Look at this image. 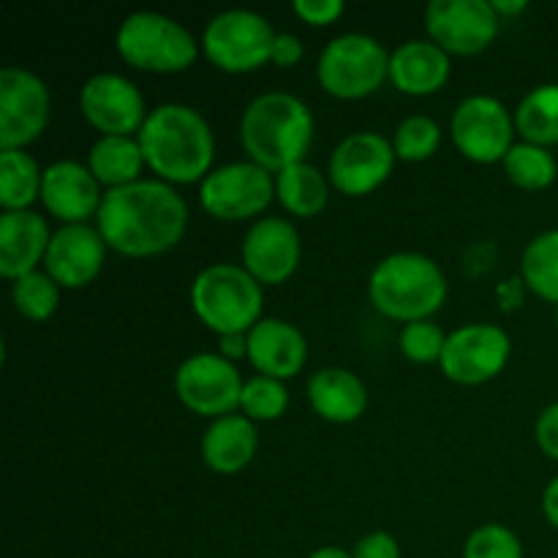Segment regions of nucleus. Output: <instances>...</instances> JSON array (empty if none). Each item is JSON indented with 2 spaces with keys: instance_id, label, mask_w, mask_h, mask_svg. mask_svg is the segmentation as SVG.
I'll use <instances>...</instances> for the list:
<instances>
[{
  "instance_id": "1",
  "label": "nucleus",
  "mask_w": 558,
  "mask_h": 558,
  "mask_svg": "<svg viewBox=\"0 0 558 558\" xmlns=\"http://www.w3.org/2000/svg\"><path fill=\"white\" fill-rule=\"evenodd\" d=\"M189 223L185 199L167 180H136L109 189L98 207V232L125 256L163 254L180 243Z\"/></svg>"
},
{
  "instance_id": "2",
  "label": "nucleus",
  "mask_w": 558,
  "mask_h": 558,
  "mask_svg": "<svg viewBox=\"0 0 558 558\" xmlns=\"http://www.w3.org/2000/svg\"><path fill=\"white\" fill-rule=\"evenodd\" d=\"M145 163L169 183H194L213 172V131L207 120L185 104H161L147 114L136 134Z\"/></svg>"
},
{
  "instance_id": "3",
  "label": "nucleus",
  "mask_w": 558,
  "mask_h": 558,
  "mask_svg": "<svg viewBox=\"0 0 558 558\" xmlns=\"http://www.w3.org/2000/svg\"><path fill=\"white\" fill-rule=\"evenodd\" d=\"M240 142L251 161L278 174L292 163L305 161L314 142V114L292 93H262L240 118Z\"/></svg>"
},
{
  "instance_id": "4",
  "label": "nucleus",
  "mask_w": 558,
  "mask_h": 558,
  "mask_svg": "<svg viewBox=\"0 0 558 558\" xmlns=\"http://www.w3.org/2000/svg\"><path fill=\"white\" fill-rule=\"evenodd\" d=\"M368 294L381 314L409 325L441 308L447 298V278L430 256L398 251L371 270Z\"/></svg>"
},
{
  "instance_id": "5",
  "label": "nucleus",
  "mask_w": 558,
  "mask_h": 558,
  "mask_svg": "<svg viewBox=\"0 0 558 558\" xmlns=\"http://www.w3.org/2000/svg\"><path fill=\"white\" fill-rule=\"evenodd\" d=\"M262 303V283L240 265L218 262L205 267L191 283L194 314L218 336L248 332L259 322Z\"/></svg>"
},
{
  "instance_id": "6",
  "label": "nucleus",
  "mask_w": 558,
  "mask_h": 558,
  "mask_svg": "<svg viewBox=\"0 0 558 558\" xmlns=\"http://www.w3.org/2000/svg\"><path fill=\"white\" fill-rule=\"evenodd\" d=\"M118 52L145 71H183L196 60V38L183 22L158 11H134L118 27Z\"/></svg>"
},
{
  "instance_id": "7",
  "label": "nucleus",
  "mask_w": 558,
  "mask_h": 558,
  "mask_svg": "<svg viewBox=\"0 0 558 558\" xmlns=\"http://www.w3.org/2000/svg\"><path fill=\"white\" fill-rule=\"evenodd\" d=\"M316 74L332 96L363 98L390 76V54L368 33H343L322 49Z\"/></svg>"
},
{
  "instance_id": "8",
  "label": "nucleus",
  "mask_w": 558,
  "mask_h": 558,
  "mask_svg": "<svg viewBox=\"0 0 558 558\" xmlns=\"http://www.w3.org/2000/svg\"><path fill=\"white\" fill-rule=\"evenodd\" d=\"M278 33L251 9H227L213 16L202 36L207 58L223 71H254L272 58Z\"/></svg>"
},
{
  "instance_id": "9",
  "label": "nucleus",
  "mask_w": 558,
  "mask_h": 558,
  "mask_svg": "<svg viewBox=\"0 0 558 558\" xmlns=\"http://www.w3.org/2000/svg\"><path fill=\"white\" fill-rule=\"evenodd\" d=\"M276 194V180L254 161H234L213 169L199 185V202L221 221H240L265 210Z\"/></svg>"
},
{
  "instance_id": "10",
  "label": "nucleus",
  "mask_w": 558,
  "mask_h": 558,
  "mask_svg": "<svg viewBox=\"0 0 558 558\" xmlns=\"http://www.w3.org/2000/svg\"><path fill=\"white\" fill-rule=\"evenodd\" d=\"M243 385L238 368L227 357L213 352L191 354L174 371V392L180 401L205 417H227L240 407Z\"/></svg>"
},
{
  "instance_id": "11",
  "label": "nucleus",
  "mask_w": 558,
  "mask_h": 558,
  "mask_svg": "<svg viewBox=\"0 0 558 558\" xmlns=\"http://www.w3.org/2000/svg\"><path fill=\"white\" fill-rule=\"evenodd\" d=\"M49 123V90L33 71L5 65L0 71V147L22 150Z\"/></svg>"
},
{
  "instance_id": "12",
  "label": "nucleus",
  "mask_w": 558,
  "mask_h": 558,
  "mask_svg": "<svg viewBox=\"0 0 558 558\" xmlns=\"http://www.w3.org/2000/svg\"><path fill=\"white\" fill-rule=\"evenodd\" d=\"M510 336L499 325L474 322L447 336L441 371L458 385H480L499 374L510 360Z\"/></svg>"
},
{
  "instance_id": "13",
  "label": "nucleus",
  "mask_w": 558,
  "mask_h": 558,
  "mask_svg": "<svg viewBox=\"0 0 558 558\" xmlns=\"http://www.w3.org/2000/svg\"><path fill=\"white\" fill-rule=\"evenodd\" d=\"M512 125L505 104L494 96H469L456 107L450 120L452 142L466 158L480 163L505 161L512 147Z\"/></svg>"
},
{
  "instance_id": "14",
  "label": "nucleus",
  "mask_w": 558,
  "mask_h": 558,
  "mask_svg": "<svg viewBox=\"0 0 558 558\" xmlns=\"http://www.w3.org/2000/svg\"><path fill=\"white\" fill-rule=\"evenodd\" d=\"M430 41L445 52H483L499 33V14L490 0H430L425 9Z\"/></svg>"
},
{
  "instance_id": "15",
  "label": "nucleus",
  "mask_w": 558,
  "mask_h": 558,
  "mask_svg": "<svg viewBox=\"0 0 558 558\" xmlns=\"http://www.w3.org/2000/svg\"><path fill=\"white\" fill-rule=\"evenodd\" d=\"M396 147L376 131H354L343 136L330 156V180L349 196H363L379 189L392 172Z\"/></svg>"
},
{
  "instance_id": "16",
  "label": "nucleus",
  "mask_w": 558,
  "mask_h": 558,
  "mask_svg": "<svg viewBox=\"0 0 558 558\" xmlns=\"http://www.w3.org/2000/svg\"><path fill=\"white\" fill-rule=\"evenodd\" d=\"M80 107L87 123L96 125L101 136H131L134 131L140 134L147 120L140 87L109 71L90 76L82 85Z\"/></svg>"
},
{
  "instance_id": "17",
  "label": "nucleus",
  "mask_w": 558,
  "mask_h": 558,
  "mask_svg": "<svg viewBox=\"0 0 558 558\" xmlns=\"http://www.w3.org/2000/svg\"><path fill=\"white\" fill-rule=\"evenodd\" d=\"M300 262V234L287 218H259L245 232L243 265L259 283H283Z\"/></svg>"
},
{
  "instance_id": "18",
  "label": "nucleus",
  "mask_w": 558,
  "mask_h": 558,
  "mask_svg": "<svg viewBox=\"0 0 558 558\" xmlns=\"http://www.w3.org/2000/svg\"><path fill=\"white\" fill-rule=\"evenodd\" d=\"M107 240L87 223H65L49 240L44 267L65 289L87 287L101 272Z\"/></svg>"
},
{
  "instance_id": "19",
  "label": "nucleus",
  "mask_w": 558,
  "mask_h": 558,
  "mask_svg": "<svg viewBox=\"0 0 558 558\" xmlns=\"http://www.w3.org/2000/svg\"><path fill=\"white\" fill-rule=\"evenodd\" d=\"M104 194L90 169L80 161H54L44 169L41 202L54 218L65 223H85L101 207Z\"/></svg>"
},
{
  "instance_id": "20",
  "label": "nucleus",
  "mask_w": 558,
  "mask_h": 558,
  "mask_svg": "<svg viewBox=\"0 0 558 558\" xmlns=\"http://www.w3.org/2000/svg\"><path fill=\"white\" fill-rule=\"evenodd\" d=\"M248 360L265 376L292 379L308 360V341L292 322L259 319L248 330Z\"/></svg>"
},
{
  "instance_id": "21",
  "label": "nucleus",
  "mask_w": 558,
  "mask_h": 558,
  "mask_svg": "<svg viewBox=\"0 0 558 558\" xmlns=\"http://www.w3.org/2000/svg\"><path fill=\"white\" fill-rule=\"evenodd\" d=\"M47 221L33 210H5L0 216V272L3 278L27 276L36 270L38 262L49 248Z\"/></svg>"
},
{
  "instance_id": "22",
  "label": "nucleus",
  "mask_w": 558,
  "mask_h": 558,
  "mask_svg": "<svg viewBox=\"0 0 558 558\" xmlns=\"http://www.w3.org/2000/svg\"><path fill=\"white\" fill-rule=\"evenodd\" d=\"M450 76V54L430 38H409L390 54L392 85L409 96L439 90Z\"/></svg>"
},
{
  "instance_id": "23",
  "label": "nucleus",
  "mask_w": 558,
  "mask_h": 558,
  "mask_svg": "<svg viewBox=\"0 0 558 558\" xmlns=\"http://www.w3.org/2000/svg\"><path fill=\"white\" fill-rule=\"evenodd\" d=\"M259 447L254 420L245 414H227L213 420L202 436V458L210 469L221 474H234L251 463Z\"/></svg>"
},
{
  "instance_id": "24",
  "label": "nucleus",
  "mask_w": 558,
  "mask_h": 558,
  "mask_svg": "<svg viewBox=\"0 0 558 558\" xmlns=\"http://www.w3.org/2000/svg\"><path fill=\"white\" fill-rule=\"evenodd\" d=\"M308 398L316 414L330 423H354L368 407V390L363 379L347 368H322L311 376Z\"/></svg>"
},
{
  "instance_id": "25",
  "label": "nucleus",
  "mask_w": 558,
  "mask_h": 558,
  "mask_svg": "<svg viewBox=\"0 0 558 558\" xmlns=\"http://www.w3.org/2000/svg\"><path fill=\"white\" fill-rule=\"evenodd\" d=\"M145 156L134 136H101L87 153V169L107 189H123L140 180Z\"/></svg>"
},
{
  "instance_id": "26",
  "label": "nucleus",
  "mask_w": 558,
  "mask_h": 558,
  "mask_svg": "<svg viewBox=\"0 0 558 558\" xmlns=\"http://www.w3.org/2000/svg\"><path fill=\"white\" fill-rule=\"evenodd\" d=\"M276 196L294 216H316L327 205V178L319 167L308 161H298L276 174Z\"/></svg>"
},
{
  "instance_id": "27",
  "label": "nucleus",
  "mask_w": 558,
  "mask_h": 558,
  "mask_svg": "<svg viewBox=\"0 0 558 558\" xmlns=\"http://www.w3.org/2000/svg\"><path fill=\"white\" fill-rule=\"evenodd\" d=\"M515 129L523 134V142L534 145H556L558 142V85L545 82V85L532 87L521 98L515 109Z\"/></svg>"
},
{
  "instance_id": "28",
  "label": "nucleus",
  "mask_w": 558,
  "mask_h": 558,
  "mask_svg": "<svg viewBox=\"0 0 558 558\" xmlns=\"http://www.w3.org/2000/svg\"><path fill=\"white\" fill-rule=\"evenodd\" d=\"M41 178L36 158L25 150L0 153V205L5 210H27L41 196Z\"/></svg>"
},
{
  "instance_id": "29",
  "label": "nucleus",
  "mask_w": 558,
  "mask_h": 558,
  "mask_svg": "<svg viewBox=\"0 0 558 558\" xmlns=\"http://www.w3.org/2000/svg\"><path fill=\"white\" fill-rule=\"evenodd\" d=\"M505 172L515 185L526 191L548 189L558 174L554 153L534 142H515L505 156Z\"/></svg>"
},
{
  "instance_id": "30",
  "label": "nucleus",
  "mask_w": 558,
  "mask_h": 558,
  "mask_svg": "<svg viewBox=\"0 0 558 558\" xmlns=\"http://www.w3.org/2000/svg\"><path fill=\"white\" fill-rule=\"evenodd\" d=\"M523 278L545 300L558 303V229L537 234L523 251Z\"/></svg>"
},
{
  "instance_id": "31",
  "label": "nucleus",
  "mask_w": 558,
  "mask_h": 558,
  "mask_svg": "<svg viewBox=\"0 0 558 558\" xmlns=\"http://www.w3.org/2000/svg\"><path fill=\"white\" fill-rule=\"evenodd\" d=\"M11 298H14L20 314H25L33 322H44L58 311L60 283L47 270H33L16 278L14 287H11Z\"/></svg>"
},
{
  "instance_id": "32",
  "label": "nucleus",
  "mask_w": 558,
  "mask_h": 558,
  "mask_svg": "<svg viewBox=\"0 0 558 558\" xmlns=\"http://www.w3.org/2000/svg\"><path fill=\"white\" fill-rule=\"evenodd\" d=\"M289 407V390L281 379L272 376H254L243 385V396H240V409L248 420H276L287 412Z\"/></svg>"
},
{
  "instance_id": "33",
  "label": "nucleus",
  "mask_w": 558,
  "mask_h": 558,
  "mask_svg": "<svg viewBox=\"0 0 558 558\" xmlns=\"http://www.w3.org/2000/svg\"><path fill=\"white\" fill-rule=\"evenodd\" d=\"M441 140V129L434 118L428 114H412L403 120L396 131V156L407 158V161H425L436 153Z\"/></svg>"
},
{
  "instance_id": "34",
  "label": "nucleus",
  "mask_w": 558,
  "mask_h": 558,
  "mask_svg": "<svg viewBox=\"0 0 558 558\" xmlns=\"http://www.w3.org/2000/svg\"><path fill=\"white\" fill-rule=\"evenodd\" d=\"M463 558H523V545L512 529L501 523H485L469 534Z\"/></svg>"
},
{
  "instance_id": "35",
  "label": "nucleus",
  "mask_w": 558,
  "mask_h": 558,
  "mask_svg": "<svg viewBox=\"0 0 558 558\" xmlns=\"http://www.w3.org/2000/svg\"><path fill=\"white\" fill-rule=\"evenodd\" d=\"M401 352L407 354L414 363H434V360H441V352H445L447 336L439 325L428 319L409 322L401 330Z\"/></svg>"
},
{
  "instance_id": "36",
  "label": "nucleus",
  "mask_w": 558,
  "mask_h": 558,
  "mask_svg": "<svg viewBox=\"0 0 558 558\" xmlns=\"http://www.w3.org/2000/svg\"><path fill=\"white\" fill-rule=\"evenodd\" d=\"M354 558H401V545L392 534L371 532L357 539L352 550Z\"/></svg>"
},
{
  "instance_id": "37",
  "label": "nucleus",
  "mask_w": 558,
  "mask_h": 558,
  "mask_svg": "<svg viewBox=\"0 0 558 558\" xmlns=\"http://www.w3.org/2000/svg\"><path fill=\"white\" fill-rule=\"evenodd\" d=\"M294 14L308 25H330L343 14L341 0H294Z\"/></svg>"
},
{
  "instance_id": "38",
  "label": "nucleus",
  "mask_w": 558,
  "mask_h": 558,
  "mask_svg": "<svg viewBox=\"0 0 558 558\" xmlns=\"http://www.w3.org/2000/svg\"><path fill=\"white\" fill-rule=\"evenodd\" d=\"M534 436H537L539 450L558 461V403H550L548 409H543V414L537 417Z\"/></svg>"
},
{
  "instance_id": "39",
  "label": "nucleus",
  "mask_w": 558,
  "mask_h": 558,
  "mask_svg": "<svg viewBox=\"0 0 558 558\" xmlns=\"http://www.w3.org/2000/svg\"><path fill=\"white\" fill-rule=\"evenodd\" d=\"M270 60L276 65H283V69H289V65H298L300 60H303V41H300L294 33H278L276 44H272Z\"/></svg>"
},
{
  "instance_id": "40",
  "label": "nucleus",
  "mask_w": 558,
  "mask_h": 558,
  "mask_svg": "<svg viewBox=\"0 0 558 558\" xmlns=\"http://www.w3.org/2000/svg\"><path fill=\"white\" fill-rule=\"evenodd\" d=\"M221 341V357H243L248 354V332H227V336H218Z\"/></svg>"
},
{
  "instance_id": "41",
  "label": "nucleus",
  "mask_w": 558,
  "mask_h": 558,
  "mask_svg": "<svg viewBox=\"0 0 558 558\" xmlns=\"http://www.w3.org/2000/svg\"><path fill=\"white\" fill-rule=\"evenodd\" d=\"M543 510H545V518H548V521L558 529V477L550 480L548 488H545Z\"/></svg>"
},
{
  "instance_id": "42",
  "label": "nucleus",
  "mask_w": 558,
  "mask_h": 558,
  "mask_svg": "<svg viewBox=\"0 0 558 558\" xmlns=\"http://www.w3.org/2000/svg\"><path fill=\"white\" fill-rule=\"evenodd\" d=\"M490 5H494V11L499 16L505 14H518V11H526V0H490Z\"/></svg>"
},
{
  "instance_id": "43",
  "label": "nucleus",
  "mask_w": 558,
  "mask_h": 558,
  "mask_svg": "<svg viewBox=\"0 0 558 558\" xmlns=\"http://www.w3.org/2000/svg\"><path fill=\"white\" fill-rule=\"evenodd\" d=\"M308 558H354V556L349 554V550L336 548V545H325V548L314 550V554H311Z\"/></svg>"
},
{
  "instance_id": "44",
  "label": "nucleus",
  "mask_w": 558,
  "mask_h": 558,
  "mask_svg": "<svg viewBox=\"0 0 558 558\" xmlns=\"http://www.w3.org/2000/svg\"><path fill=\"white\" fill-rule=\"evenodd\" d=\"M556 325H558V308H556Z\"/></svg>"
}]
</instances>
